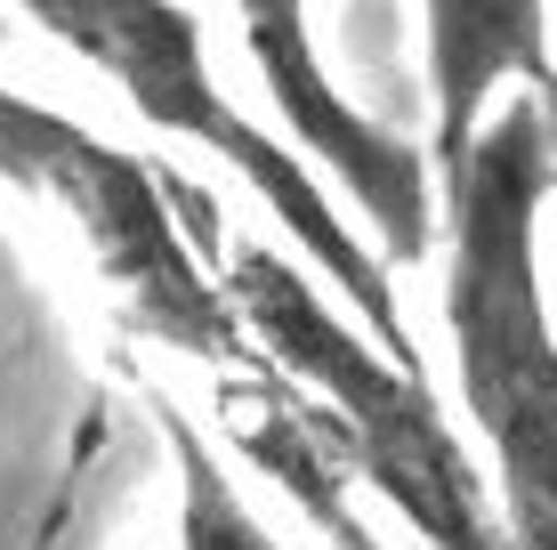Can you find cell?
<instances>
[{"mask_svg":"<svg viewBox=\"0 0 557 550\" xmlns=\"http://www.w3.org/2000/svg\"><path fill=\"white\" fill-rule=\"evenodd\" d=\"M0 179L73 227L113 316L138 340L202 365L210 381L275 372V356L243 325L219 268L202 259V235L178 211V170L98 138L89 122H73V113H57L41 98L0 89Z\"/></svg>","mask_w":557,"mask_h":550,"instance_id":"277c9868","label":"cell"},{"mask_svg":"<svg viewBox=\"0 0 557 550\" xmlns=\"http://www.w3.org/2000/svg\"><path fill=\"white\" fill-rule=\"evenodd\" d=\"M153 421H162V445H170V469H178V535L162 550H292L275 526L243 502L235 469L219 462V445L202 438V421L186 405H170L162 389H146Z\"/></svg>","mask_w":557,"mask_h":550,"instance_id":"52a82bcc","label":"cell"},{"mask_svg":"<svg viewBox=\"0 0 557 550\" xmlns=\"http://www.w3.org/2000/svg\"><path fill=\"white\" fill-rule=\"evenodd\" d=\"M420 57H429V170L469 155L509 89H542L549 57V0H420Z\"/></svg>","mask_w":557,"mask_h":550,"instance_id":"8992f818","label":"cell"},{"mask_svg":"<svg viewBox=\"0 0 557 550\" xmlns=\"http://www.w3.org/2000/svg\"><path fill=\"white\" fill-rule=\"evenodd\" d=\"M533 106H542V138H549V155H557V73L533 89Z\"/></svg>","mask_w":557,"mask_h":550,"instance_id":"ba28073f","label":"cell"},{"mask_svg":"<svg viewBox=\"0 0 557 550\" xmlns=\"http://www.w3.org/2000/svg\"><path fill=\"white\" fill-rule=\"evenodd\" d=\"M0 33H9V9H0Z\"/></svg>","mask_w":557,"mask_h":550,"instance_id":"9c48e42d","label":"cell"},{"mask_svg":"<svg viewBox=\"0 0 557 550\" xmlns=\"http://www.w3.org/2000/svg\"><path fill=\"white\" fill-rule=\"evenodd\" d=\"M9 9L33 16V25H41L65 57H82L98 82H113L122 106L146 113L162 138H186V146H202L210 162H226L259 195V211L283 227V243H292L299 268H315L323 292H332L388 356L420 365V340L405 325L396 268L380 259V243H363V227L339 219V203L323 195V179L307 170L299 146H283L275 130H259L251 113L219 89L202 16L186 9V0H9Z\"/></svg>","mask_w":557,"mask_h":550,"instance_id":"3957f363","label":"cell"},{"mask_svg":"<svg viewBox=\"0 0 557 550\" xmlns=\"http://www.w3.org/2000/svg\"><path fill=\"white\" fill-rule=\"evenodd\" d=\"M557 155L542 106L502 98L436 179V252H445V340L476 445L493 453L517 550H557V316L542 292V211Z\"/></svg>","mask_w":557,"mask_h":550,"instance_id":"6da1fadb","label":"cell"},{"mask_svg":"<svg viewBox=\"0 0 557 550\" xmlns=\"http://www.w3.org/2000/svg\"><path fill=\"white\" fill-rule=\"evenodd\" d=\"M178 211L202 235V252L219 259L226 300L259 332V349L275 356V372H292L323 405V429H332L348 478L372 486L429 550H517L509 518H502V494L476 469L469 438L445 421V405L420 381V365L380 349L323 292V276L299 268L292 252H275L259 235H226L202 186L178 179Z\"/></svg>","mask_w":557,"mask_h":550,"instance_id":"7a4b0ae2","label":"cell"},{"mask_svg":"<svg viewBox=\"0 0 557 550\" xmlns=\"http://www.w3.org/2000/svg\"><path fill=\"white\" fill-rule=\"evenodd\" d=\"M235 25H243V49H251L283 130L299 138V155L323 162L356 195V211H363V227H372V243H380L388 268H420L429 243H436L429 146L396 138L388 122H372V113L332 82V65H323V49H315V9H307V0H235Z\"/></svg>","mask_w":557,"mask_h":550,"instance_id":"5b68a950","label":"cell"}]
</instances>
